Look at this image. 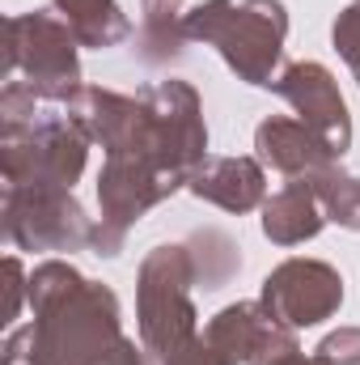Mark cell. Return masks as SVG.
Returning a JSON list of instances; mask_svg holds the SVG:
<instances>
[{
	"instance_id": "obj_3",
	"label": "cell",
	"mask_w": 360,
	"mask_h": 365,
	"mask_svg": "<svg viewBox=\"0 0 360 365\" xmlns=\"http://www.w3.org/2000/svg\"><path fill=\"white\" fill-rule=\"evenodd\" d=\"M280 93L309 119L314 132H322V145H327L331 153H344V149H348V136H352L348 110H344V98L331 86V73H327V68H318V64H297V68H288V77L280 81Z\"/></svg>"
},
{
	"instance_id": "obj_10",
	"label": "cell",
	"mask_w": 360,
	"mask_h": 365,
	"mask_svg": "<svg viewBox=\"0 0 360 365\" xmlns=\"http://www.w3.org/2000/svg\"><path fill=\"white\" fill-rule=\"evenodd\" d=\"M275 365H331V361H301V357H284V361H275Z\"/></svg>"
},
{
	"instance_id": "obj_1",
	"label": "cell",
	"mask_w": 360,
	"mask_h": 365,
	"mask_svg": "<svg viewBox=\"0 0 360 365\" xmlns=\"http://www.w3.org/2000/svg\"><path fill=\"white\" fill-rule=\"evenodd\" d=\"M191 34L212 38L225 60L255 86H271L268 68L280 56V38H284V9L275 0H250L242 9L212 0L208 9L191 13Z\"/></svg>"
},
{
	"instance_id": "obj_7",
	"label": "cell",
	"mask_w": 360,
	"mask_h": 365,
	"mask_svg": "<svg viewBox=\"0 0 360 365\" xmlns=\"http://www.w3.org/2000/svg\"><path fill=\"white\" fill-rule=\"evenodd\" d=\"M318 191H322V200H327V208H331L335 221L360 230V182L356 179H344V175L335 179V175H327Z\"/></svg>"
},
{
	"instance_id": "obj_6",
	"label": "cell",
	"mask_w": 360,
	"mask_h": 365,
	"mask_svg": "<svg viewBox=\"0 0 360 365\" xmlns=\"http://www.w3.org/2000/svg\"><path fill=\"white\" fill-rule=\"evenodd\" d=\"M55 4L68 13L73 30L93 47H106L123 34V17H119L115 0H55Z\"/></svg>"
},
{
	"instance_id": "obj_4",
	"label": "cell",
	"mask_w": 360,
	"mask_h": 365,
	"mask_svg": "<svg viewBox=\"0 0 360 365\" xmlns=\"http://www.w3.org/2000/svg\"><path fill=\"white\" fill-rule=\"evenodd\" d=\"M259 149H263V158L275 162L280 170H309V166L335 158L331 149H318L314 145V128H292L284 119L259 128Z\"/></svg>"
},
{
	"instance_id": "obj_2",
	"label": "cell",
	"mask_w": 360,
	"mask_h": 365,
	"mask_svg": "<svg viewBox=\"0 0 360 365\" xmlns=\"http://www.w3.org/2000/svg\"><path fill=\"white\" fill-rule=\"evenodd\" d=\"M344 297V280L322 268V264H284L275 276H268V289H263V302L275 310V319H288L297 327H309V323H322Z\"/></svg>"
},
{
	"instance_id": "obj_9",
	"label": "cell",
	"mask_w": 360,
	"mask_h": 365,
	"mask_svg": "<svg viewBox=\"0 0 360 365\" xmlns=\"http://www.w3.org/2000/svg\"><path fill=\"white\" fill-rule=\"evenodd\" d=\"M322 361L331 365H360V331H339L322 344Z\"/></svg>"
},
{
	"instance_id": "obj_8",
	"label": "cell",
	"mask_w": 360,
	"mask_h": 365,
	"mask_svg": "<svg viewBox=\"0 0 360 365\" xmlns=\"http://www.w3.org/2000/svg\"><path fill=\"white\" fill-rule=\"evenodd\" d=\"M335 43L344 47L348 64L356 68V77H360V9H348V13L339 17V26H335Z\"/></svg>"
},
{
	"instance_id": "obj_5",
	"label": "cell",
	"mask_w": 360,
	"mask_h": 365,
	"mask_svg": "<svg viewBox=\"0 0 360 365\" xmlns=\"http://www.w3.org/2000/svg\"><path fill=\"white\" fill-rule=\"evenodd\" d=\"M268 234L275 242H301V238H314L318 234V212H314V200L305 187H288L275 204H268Z\"/></svg>"
}]
</instances>
